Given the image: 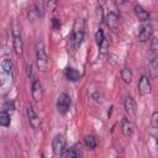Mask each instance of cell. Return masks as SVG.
Returning <instances> with one entry per match:
<instances>
[{
  "label": "cell",
  "instance_id": "obj_15",
  "mask_svg": "<svg viewBox=\"0 0 158 158\" xmlns=\"http://www.w3.org/2000/svg\"><path fill=\"white\" fill-rule=\"evenodd\" d=\"M135 14H136V16L138 17L139 21H142V22H148V21H149V17H151L149 12H148L147 10H144V9H143L141 5H138V4L135 5Z\"/></svg>",
  "mask_w": 158,
  "mask_h": 158
},
{
  "label": "cell",
  "instance_id": "obj_30",
  "mask_svg": "<svg viewBox=\"0 0 158 158\" xmlns=\"http://www.w3.org/2000/svg\"><path fill=\"white\" fill-rule=\"evenodd\" d=\"M17 158H22V157H17Z\"/></svg>",
  "mask_w": 158,
  "mask_h": 158
},
{
  "label": "cell",
  "instance_id": "obj_4",
  "mask_svg": "<svg viewBox=\"0 0 158 158\" xmlns=\"http://www.w3.org/2000/svg\"><path fill=\"white\" fill-rule=\"evenodd\" d=\"M70 104H72V100H70V96L65 93H62L59 94L58 99H57V110L59 114L62 115H65L69 109H70Z\"/></svg>",
  "mask_w": 158,
  "mask_h": 158
},
{
  "label": "cell",
  "instance_id": "obj_18",
  "mask_svg": "<svg viewBox=\"0 0 158 158\" xmlns=\"http://www.w3.org/2000/svg\"><path fill=\"white\" fill-rule=\"evenodd\" d=\"M123 106H125V109H126V111H127L128 114H132V115L136 114L137 106H136V101H135V99H133L132 96L128 95V96L125 98V100H123Z\"/></svg>",
  "mask_w": 158,
  "mask_h": 158
},
{
  "label": "cell",
  "instance_id": "obj_1",
  "mask_svg": "<svg viewBox=\"0 0 158 158\" xmlns=\"http://www.w3.org/2000/svg\"><path fill=\"white\" fill-rule=\"evenodd\" d=\"M84 35H85V20L83 17H78L73 23V31H72L73 41L75 42L77 46H79L83 42Z\"/></svg>",
  "mask_w": 158,
  "mask_h": 158
},
{
  "label": "cell",
  "instance_id": "obj_17",
  "mask_svg": "<svg viewBox=\"0 0 158 158\" xmlns=\"http://www.w3.org/2000/svg\"><path fill=\"white\" fill-rule=\"evenodd\" d=\"M80 146L79 144H75L74 147L69 148V149H65L63 152V158H81V153H80Z\"/></svg>",
  "mask_w": 158,
  "mask_h": 158
},
{
  "label": "cell",
  "instance_id": "obj_3",
  "mask_svg": "<svg viewBox=\"0 0 158 158\" xmlns=\"http://www.w3.org/2000/svg\"><path fill=\"white\" fill-rule=\"evenodd\" d=\"M1 69H2V75H4L2 84L5 83L6 79H9L11 81L12 78H14V64H12V60H11L10 57H2V59H1Z\"/></svg>",
  "mask_w": 158,
  "mask_h": 158
},
{
  "label": "cell",
  "instance_id": "obj_10",
  "mask_svg": "<svg viewBox=\"0 0 158 158\" xmlns=\"http://www.w3.org/2000/svg\"><path fill=\"white\" fill-rule=\"evenodd\" d=\"M31 91H32V98L35 101H40L43 96V89H42V84L40 83L38 79L33 78L32 79V84H31Z\"/></svg>",
  "mask_w": 158,
  "mask_h": 158
},
{
  "label": "cell",
  "instance_id": "obj_19",
  "mask_svg": "<svg viewBox=\"0 0 158 158\" xmlns=\"http://www.w3.org/2000/svg\"><path fill=\"white\" fill-rule=\"evenodd\" d=\"M65 78L70 81H77L79 78H80V74L77 69L74 68H67L65 69Z\"/></svg>",
  "mask_w": 158,
  "mask_h": 158
},
{
  "label": "cell",
  "instance_id": "obj_27",
  "mask_svg": "<svg viewBox=\"0 0 158 158\" xmlns=\"http://www.w3.org/2000/svg\"><path fill=\"white\" fill-rule=\"evenodd\" d=\"M105 40V37H104V32H102V30H98L96 31V33H95V41H96V43H98V46H100L101 44V42Z\"/></svg>",
  "mask_w": 158,
  "mask_h": 158
},
{
  "label": "cell",
  "instance_id": "obj_16",
  "mask_svg": "<svg viewBox=\"0 0 158 158\" xmlns=\"http://www.w3.org/2000/svg\"><path fill=\"white\" fill-rule=\"evenodd\" d=\"M121 131H122V135L126 137H130L133 133V126L127 117H123L121 121Z\"/></svg>",
  "mask_w": 158,
  "mask_h": 158
},
{
  "label": "cell",
  "instance_id": "obj_12",
  "mask_svg": "<svg viewBox=\"0 0 158 158\" xmlns=\"http://www.w3.org/2000/svg\"><path fill=\"white\" fill-rule=\"evenodd\" d=\"M28 19L35 21V20H38L43 16V5L42 4H35L30 10H28V14H27Z\"/></svg>",
  "mask_w": 158,
  "mask_h": 158
},
{
  "label": "cell",
  "instance_id": "obj_20",
  "mask_svg": "<svg viewBox=\"0 0 158 158\" xmlns=\"http://www.w3.org/2000/svg\"><path fill=\"white\" fill-rule=\"evenodd\" d=\"M10 123H11V115H10V112L1 110V112H0V125L2 127H7V126H10Z\"/></svg>",
  "mask_w": 158,
  "mask_h": 158
},
{
  "label": "cell",
  "instance_id": "obj_25",
  "mask_svg": "<svg viewBox=\"0 0 158 158\" xmlns=\"http://www.w3.org/2000/svg\"><path fill=\"white\" fill-rule=\"evenodd\" d=\"M91 99L95 101V102H101L104 100V94L101 91H94L91 94Z\"/></svg>",
  "mask_w": 158,
  "mask_h": 158
},
{
  "label": "cell",
  "instance_id": "obj_2",
  "mask_svg": "<svg viewBox=\"0 0 158 158\" xmlns=\"http://www.w3.org/2000/svg\"><path fill=\"white\" fill-rule=\"evenodd\" d=\"M36 64L37 68L41 72H46L47 67H48V57L44 49L43 43H38L37 44V51H36Z\"/></svg>",
  "mask_w": 158,
  "mask_h": 158
},
{
  "label": "cell",
  "instance_id": "obj_11",
  "mask_svg": "<svg viewBox=\"0 0 158 158\" xmlns=\"http://www.w3.org/2000/svg\"><path fill=\"white\" fill-rule=\"evenodd\" d=\"M148 67L152 78L157 79L158 78V56H154L152 53L148 54Z\"/></svg>",
  "mask_w": 158,
  "mask_h": 158
},
{
  "label": "cell",
  "instance_id": "obj_7",
  "mask_svg": "<svg viewBox=\"0 0 158 158\" xmlns=\"http://www.w3.org/2000/svg\"><path fill=\"white\" fill-rule=\"evenodd\" d=\"M152 32H153V30H152L151 23L149 22H143V25L141 26L139 32H138V41L142 42V43L147 42L148 40L152 38Z\"/></svg>",
  "mask_w": 158,
  "mask_h": 158
},
{
  "label": "cell",
  "instance_id": "obj_6",
  "mask_svg": "<svg viewBox=\"0 0 158 158\" xmlns=\"http://www.w3.org/2000/svg\"><path fill=\"white\" fill-rule=\"evenodd\" d=\"M52 148H53V153L56 156H62L63 152L65 151V139L62 135H57L53 141H52Z\"/></svg>",
  "mask_w": 158,
  "mask_h": 158
},
{
  "label": "cell",
  "instance_id": "obj_21",
  "mask_svg": "<svg viewBox=\"0 0 158 158\" xmlns=\"http://www.w3.org/2000/svg\"><path fill=\"white\" fill-rule=\"evenodd\" d=\"M120 75H121V79H122L126 84H130V83L132 81V77H133V74H132V70H131L130 68H122Z\"/></svg>",
  "mask_w": 158,
  "mask_h": 158
},
{
  "label": "cell",
  "instance_id": "obj_22",
  "mask_svg": "<svg viewBox=\"0 0 158 158\" xmlns=\"http://www.w3.org/2000/svg\"><path fill=\"white\" fill-rule=\"evenodd\" d=\"M84 142H85V146H86L88 148H90V149H94V148L98 147V139H96L93 135H88V136H85Z\"/></svg>",
  "mask_w": 158,
  "mask_h": 158
},
{
  "label": "cell",
  "instance_id": "obj_28",
  "mask_svg": "<svg viewBox=\"0 0 158 158\" xmlns=\"http://www.w3.org/2000/svg\"><path fill=\"white\" fill-rule=\"evenodd\" d=\"M52 23H53V27L56 28V30H59V27H60V21L58 20V19H52Z\"/></svg>",
  "mask_w": 158,
  "mask_h": 158
},
{
  "label": "cell",
  "instance_id": "obj_24",
  "mask_svg": "<svg viewBox=\"0 0 158 158\" xmlns=\"http://www.w3.org/2000/svg\"><path fill=\"white\" fill-rule=\"evenodd\" d=\"M109 47H110V43H109V41L105 38V40L101 42V44L99 46L100 53H101V54H106V53L109 52Z\"/></svg>",
  "mask_w": 158,
  "mask_h": 158
},
{
  "label": "cell",
  "instance_id": "obj_5",
  "mask_svg": "<svg viewBox=\"0 0 158 158\" xmlns=\"http://www.w3.org/2000/svg\"><path fill=\"white\" fill-rule=\"evenodd\" d=\"M12 47L14 51L17 56H21L23 52V43H22V38H21V33L19 31L17 27H15L12 30Z\"/></svg>",
  "mask_w": 158,
  "mask_h": 158
},
{
  "label": "cell",
  "instance_id": "obj_8",
  "mask_svg": "<svg viewBox=\"0 0 158 158\" xmlns=\"http://www.w3.org/2000/svg\"><path fill=\"white\" fill-rule=\"evenodd\" d=\"M27 117H28V122L32 126V128L38 130L41 127V118L37 115V112L35 111V109H33L32 105H28L27 106Z\"/></svg>",
  "mask_w": 158,
  "mask_h": 158
},
{
  "label": "cell",
  "instance_id": "obj_9",
  "mask_svg": "<svg viewBox=\"0 0 158 158\" xmlns=\"http://www.w3.org/2000/svg\"><path fill=\"white\" fill-rule=\"evenodd\" d=\"M151 89H152L151 81H149L148 77L143 74V75L139 78V81H138V93H139L142 96H146V95H148V94L151 93Z\"/></svg>",
  "mask_w": 158,
  "mask_h": 158
},
{
  "label": "cell",
  "instance_id": "obj_26",
  "mask_svg": "<svg viewBox=\"0 0 158 158\" xmlns=\"http://www.w3.org/2000/svg\"><path fill=\"white\" fill-rule=\"evenodd\" d=\"M2 110L4 111H7V112H14L15 111V105H14V102L12 101H6L4 105H2Z\"/></svg>",
  "mask_w": 158,
  "mask_h": 158
},
{
  "label": "cell",
  "instance_id": "obj_14",
  "mask_svg": "<svg viewBox=\"0 0 158 158\" xmlns=\"http://www.w3.org/2000/svg\"><path fill=\"white\" fill-rule=\"evenodd\" d=\"M118 23H120V17H118V15H117L116 12H114V11H110V12L106 15V25H107L111 30H115V28H117Z\"/></svg>",
  "mask_w": 158,
  "mask_h": 158
},
{
  "label": "cell",
  "instance_id": "obj_29",
  "mask_svg": "<svg viewBox=\"0 0 158 158\" xmlns=\"http://www.w3.org/2000/svg\"><path fill=\"white\" fill-rule=\"evenodd\" d=\"M26 72L28 77H32V65L31 63H26Z\"/></svg>",
  "mask_w": 158,
  "mask_h": 158
},
{
  "label": "cell",
  "instance_id": "obj_23",
  "mask_svg": "<svg viewBox=\"0 0 158 158\" xmlns=\"http://www.w3.org/2000/svg\"><path fill=\"white\" fill-rule=\"evenodd\" d=\"M149 53L158 56V38L157 37H152L151 38V51Z\"/></svg>",
  "mask_w": 158,
  "mask_h": 158
},
{
  "label": "cell",
  "instance_id": "obj_13",
  "mask_svg": "<svg viewBox=\"0 0 158 158\" xmlns=\"http://www.w3.org/2000/svg\"><path fill=\"white\" fill-rule=\"evenodd\" d=\"M151 127H152V135L156 141V147L158 151V111H154L151 117Z\"/></svg>",
  "mask_w": 158,
  "mask_h": 158
}]
</instances>
